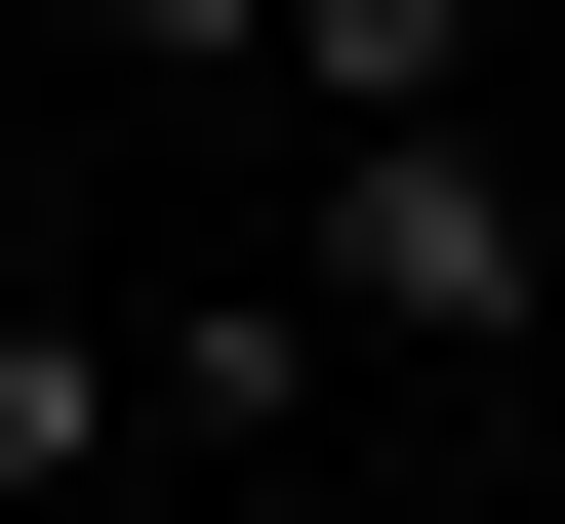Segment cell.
Segmentation results:
<instances>
[{"label":"cell","mask_w":565,"mask_h":524,"mask_svg":"<svg viewBox=\"0 0 565 524\" xmlns=\"http://www.w3.org/2000/svg\"><path fill=\"white\" fill-rule=\"evenodd\" d=\"M525 243L565 202L484 162V121H323V202H282V282H323L364 363H525Z\"/></svg>","instance_id":"obj_1"},{"label":"cell","mask_w":565,"mask_h":524,"mask_svg":"<svg viewBox=\"0 0 565 524\" xmlns=\"http://www.w3.org/2000/svg\"><path fill=\"white\" fill-rule=\"evenodd\" d=\"M243 82H282V121H484V0H282Z\"/></svg>","instance_id":"obj_2"},{"label":"cell","mask_w":565,"mask_h":524,"mask_svg":"<svg viewBox=\"0 0 565 524\" xmlns=\"http://www.w3.org/2000/svg\"><path fill=\"white\" fill-rule=\"evenodd\" d=\"M121 443H162V363H121V323H41V282H0V524H41V484H121Z\"/></svg>","instance_id":"obj_3"},{"label":"cell","mask_w":565,"mask_h":524,"mask_svg":"<svg viewBox=\"0 0 565 524\" xmlns=\"http://www.w3.org/2000/svg\"><path fill=\"white\" fill-rule=\"evenodd\" d=\"M121 363H162V443H282V404H323L364 323H323V282H202V323H121Z\"/></svg>","instance_id":"obj_4"},{"label":"cell","mask_w":565,"mask_h":524,"mask_svg":"<svg viewBox=\"0 0 565 524\" xmlns=\"http://www.w3.org/2000/svg\"><path fill=\"white\" fill-rule=\"evenodd\" d=\"M82 41H162V82H243V41H282V0H82Z\"/></svg>","instance_id":"obj_5"}]
</instances>
